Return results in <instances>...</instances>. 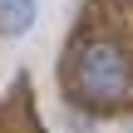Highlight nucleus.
I'll return each instance as SVG.
<instances>
[{"label":"nucleus","instance_id":"1","mask_svg":"<svg viewBox=\"0 0 133 133\" xmlns=\"http://www.w3.org/2000/svg\"><path fill=\"white\" fill-rule=\"evenodd\" d=\"M69 79H74V94H79L84 104L114 109V104L128 99V89H133V54L118 44V39H109V35L84 39L79 54H74Z\"/></svg>","mask_w":133,"mask_h":133},{"label":"nucleus","instance_id":"2","mask_svg":"<svg viewBox=\"0 0 133 133\" xmlns=\"http://www.w3.org/2000/svg\"><path fill=\"white\" fill-rule=\"evenodd\" d=\"M35 15H39V0H0V35L5 39H20L35 30Z\"/></svg>","mask_w":133,"mask_h":133}]
</instances>
